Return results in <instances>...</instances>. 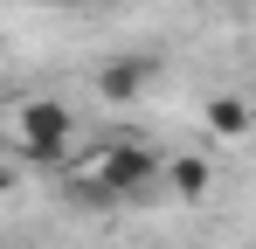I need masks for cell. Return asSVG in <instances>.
<instances>
[{
    "label": "cell",
    "mask_w": 256,
    "mask_h": 249,
    "mask_svg": "<svg viewBox=\"0 0 256 249\" xmlns=\"http://www.w3.org/2000/svg\"><path fill=\"white\" fill-rule=\"evenodd\" d=\"M14 146H21L28 166H62L70 146H76V111L62 97H28L14 111Z\"/></svg>",
    "instance_id": "6da1fadb"
},
{
    "label": "cell",
    "mask_w": 256,
    "mask_h": 249,
    "mask_svg": "<svg viewBox=\"0 0 256 249\" xmlns=\"http://www.w3.org/2000/svg\"><path fill=\"white\" fill-rule=\"evenodd\" d=\"M152 76H160L152 56H111V62L97 70V97H104V104H138V97L152 90Z\"/></svg>",
    "instance_id": "7a4b0ae2"
},
{
    "label": "cell",
    "mask_w": 256,
    "mask_h": 249,
    "mask_svg": "<svg viewBox=\"0 0 256 249\" xmlns=\"http://www.w3.org/2000/svg\"><path fill=\"white\" fill-rule=\"evenodd\" d=\"M160 187H166L173 201H208V187H214V173H208V160L201 152H180V160H166V173H160Z\"/></svg>",
    "instance_id": "3957f363"
},
{
    "label": "cell",
    "mask_w": 256,
    "mask_h": 249,
    "mask_svg": "<svg viewBox=\"0 0 256 249\" xmlns=\"http://www.w3.org/2000/svg\"><path fill=\"white\" fill-rule=\"evenodd\" d=\"M208 132L214 138H250V104L242 97H208Z\"/></svg>",
    "instance_id": "277c9868"
},
{
    "label": "cell",
    "mask_w": 256,
    "mask_h": 249,
    "mask_svg": "<svg viewBox=\"0 0 256 249\" xmlns=\"http://www.w3.org/2000/svg\"><path fill=\"white\" fill-rule=\"evenodd\" d=\"M35 7H104V0H35Z\"/></svg>",
    "instance_id": "5b68a950"
},
{
    "label": "cell",
    "mask_w": 256,
    "mask_h": 249,
    "mask_svg": "<svg viewBox=\"0 0 256 249\" xmlns=\"http://www.w3.org/2000/svg\"><path fill=\"white\" fill-rule=\"evenodd\" d=\"M7 187H14V173H7V166H0V201H7Z\"/></svg>",
    "instance_id": "8992f818"
},
{
    "label": "cell",
    "mask_w": 256,
    "mask_h": 249,
    "mask_svg": "<svg viewBox=\"0 0 256 249\" xmlns=\"http://www.w3.org/2000/svg\"><path fill=\"white\" fill-rule=\"evenodd\" d=\"M242 7H256V0H242Z\"/></svg>",
    "instance_id": "52a82bcc"
}]
</instances>
